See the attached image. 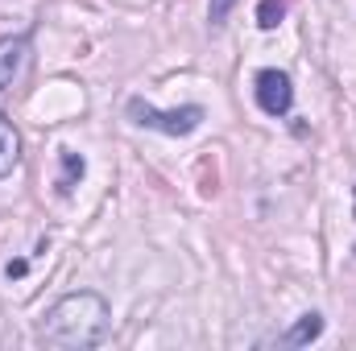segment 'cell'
I'll return each mask as SVG.
<instances>
[{
	"label": "cell",
	"mask_w": 356,
	"mask_h": 351,
	"mask_svg": "<svg viewBox=\"0 0 356 351\" xmlns=\"http://www.w3.org/2000/svg\"><path fill=\"white\" fill-rule=\"evenodd\" d=\"M319 335H323V314H315V310H311V314H302V318H298L282 339H277V343H282V348H307V343H315Z\"/></svg>",
	"instance_id": "5"
},
{
	"label": "cell",
	"mask_w": 356,
	"mask_h": 351,
	"mask_svg": "<svg viewBox=\"0 0 356 351\" xmlns=\"http://www.w3.org/2000/svg\"><path fill=\"white\" fill-rule=\"evenodd\" d=\"M108 335H112V310L99 293H67L38 323V339L58 351L99 348Z\"/></svg>",
	"instance_id": "1"
},
{
	"label": "cell",
	"mask_w": 356,
	"mask_h": 351,
	"mask_svg": "<svg viewBox=\"0 0 356 351\" xmlns=\"http://www.w3.org/2000/svg\"><path fill=\"white\" fill-rule=\"evenodd\" d=\"M129 120L141 124V128H158V132H166V137H191V132L203 124V108H199V103H186V108H178V112H158V108L145 103V99H129Z\"/></svg>",
	"instance_id": "2"
},
{
	"label": "cell",
	"mask_w": 356,
	"mask_h": 351,
	"mask_svg": "<svg viewBox=\"0 0 356 351\" xmlns=\"http://www.w3.org/2000/svg\"><path fill=\"white\" fill-rule=\"evenodd\" d=\"M4 273H8V277H21V273H25V261H13Z\"/></svg>",
	"instance_id": "10"
},
{
	"label": "cell",
	"mask_w": 356,
	"mask_h": 351,
	"mask_svg": "<svg viewBox=\"0 0 356 351\" xmlns=\"http://www.w3.org/2000/svg\"><path fill=\"white\" fill-rule=\"evenodd\" d=\"M282 17H286V0H261L257 4V25L261 29H277Z\"/></svg>",
	"instance_id": "8"
},
{
	"label": "cell",
	"mask_w": 356,
	"mask_h": 351,
	"mask_svg": "<svg viewBox=\"0 0 356 351\" xmlns=\"http://www.w3.org/2000/svg\"><path fill=\"white\" fill-rule=\"evenodd\" d=\"M232 8H236V0H207V21L211 25H224Z\"/></svg>",
	"instance_id": "9"
},
{
	"label": "cell",
	"mask_w": 356,
	"mask_h": 351,
	"mask_svg": "<svg viewBox=\"0 0 356 351\" xmlns=\"http://www.w3.org/2000/svg\"><path fill=\"white\" fill-rule=\"evenodd\" d=\"M25 67H29V37H25V33L0 37V91L13 87Z\"/></svg>",
	"instance_id": "4"
},
{
	"label": "cell",
	"mask_w": 356,
	"mask_h": 351,
	"mask_svg": "<svg viewBox=\"0 0 356 351\" xmlns=\"http://www.w3.org/2000/svg\"><path fill=\"white\" fill-rule=\"evenodd\" d=\"M83 170H88V166H83V157H79V153H71V149H63V178H58V190H63V194H71V190H75V182L83 178Z\"/></svg>",
	"instance_id": "7"
},
{
	"label": "cell",
	"mask_w": 356,
	"mask_h": 351,
	"mask_svg": "<svg viewBox=\"0 0 356 351\" xmlns=\"http://www.w3.org/2000/svg\"><path fill=\"white\" fill-rule=\"evenodd\" d=\"M257 103H261L266 116H286L290 103H294L290 75H286V71H261V75H257Z\"/></svg>",
	"instance_id": "3"
},
{
	"label": "cell",
	"mask_w": 356,
	"mask_h": 351,
	"mask_svg": "<svg viewBox=\"0 0 356 351\" xmlns=\"http://www.w3.org/2000/svg\"><path fill=\"white\" fill-rule=\"evenodd\" d=\"M21 166V132L0 116V178H8Z\"/></svg>",
	"instance_id": "6"
}]
</instances>
